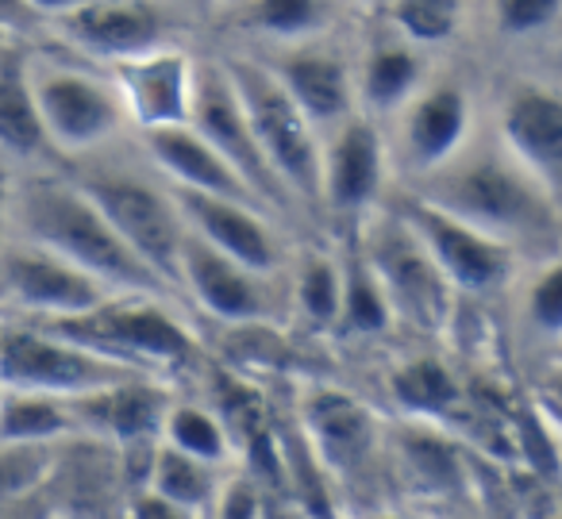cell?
Here are the masks:
<instances>
[{"mask_svg":"<svg viewBox=\"0 0 562 519\" xmlns=\"http://www.w3.org/2000/svg\"><path fill=\"white\" fill-rule=\"evenodd\" d=\"M408 193L501 239L528 266L562 250V208L516 162V155L497 139L490 120L477 124V132L451 162L408 185Z\"/></svg>","mask_w":562,"mask_h":519,"instance_id":"6da1fadb","label":"cell"},{"mask_svg":"<svg viewBox=\"0 0 562 519\" xmlns=\"http://www.w3.org/2000/svg\"><path fill=\"white\" fill-rule=\"evenodd\" d=\"M50 24L78 55L97 58L104 66L162 47H186L181 35L189 32L178 0H97L86 9L55 16Z\"/></svg>","mask_w":562,"mask_h":519,"instance_id":"2e32d148","label":"cell"},{"mask_svg":"<svg viewBox=\"0 0 562 519\" xmlns=\"http://www.w3.org/2000/svg\"><path fill=\"white\" fill-rule=\"evenodd\" d=\"M189 124L220 150V158L239 173L243 185L258 196V204L270 216H278L281 224L297 219V208H293V201L285 196L281 181L273 178L270 162H266L262 147H258L255 127H250L247 112H243V101L232 86V74H227L220 55L196 58V93H193V116H189Z\"/></svg>","mask_w":562,"mask_h":519,"instance_id":"5bb4252c","label":"cell"},{"mask_svg":"<svg viewBox=\"0 0 562 519\" xmlns=\"http://www.w3.org/2000/svg\"><path fill=\"white\" fill-rule=\"evenodd\" d=\"M347 235L355 239L370 273L382 285L397 327L420 335V339H443L451 331L454 316H459L462 301L436 266V258L428 255V247L420 242V235L413 232V224L397 212V204L385 196Z\"/></svg>","mask_w":562,"mask_h":519,"instance_id":"277c9868","label":"cell"},{"mask_svg":"<svg viewBox=\"0 0 562 519\" xmlns=\"http://www.w3.org/2000/svg\"><path fill=\"white\" fill-rule=\"evenodd\" d=\"M9 201H12V185L0 173V239H4V227H9ZM4 247V242H0Z\"/></svg>","mask_w":562,"mask_h":519,"instance_id":"60d3db41","label":"cell"},{"mask_svg":"<svg viewBox=\"0 0 562 519\" xmlns=\"http://www.w3.org/2000/svg\"><path fill=\"white\" fill-rule=\"evenodd\" d=\"M224 477H227V470L209 465V462H196V458L181 454V450L166 447V442L158 439L155 458H150V470H147V485L143 488L158 493L162 500L178 504V508L193 511V516L209 519Z\"/></svg>","mask_w":562,"mask_h":519,"instance_id":"4dcf8cb0","label":"cell"},{"mask_svg":"<svg viewBox=\"0 0 562 519\" xmlns=\"http://www.w3.org/2000/svg\"><path fill=\"white\" fill-rule=\"evenodd\" d=\"M178 289L189 308L204 312L220 327H285L290 324V281L285 273H258L220 255L186 232L178 262Z\"/></svg>","mask_w":562,"mask_h":519,"instance_id":"9c48e42d","label":"cell"},{"mask_svg":"<svg viewBox=\"0 0 562 519\" xmlns=\"http://www.w3.org/2000/svg\"><path fill=\"white\" fill-rule=\"evenodd\" d=\"M70 435L78 424L66 400L0 385V447H50Z\"/></svg>","mask_w":562,"mask_h":519,"instance_id":"f546056e","label":"cell"},{"mask_svg":"<svg viewBox=\"0 0 562 519\" xmlns=\"http://www.w3.org/2000/svg\"><path fill=\"white\" fill-rule=\"evenodd\" d=\"M513 327L516 339L536 362L554 354L562 342V250L524 266L513 285Z\"/></svg>","mask_w":562,"mask_h":519,"instance_id":"83f0119b","label":"cell"},{"mask_svg":"<svg viewBox=\"0 0 562 519\" xmlns=\"http://www.w3.org/2000/svg\"><path fill=\"white\" fill-rule=\"evenodd\" d=\"M273 519H278V504H273Z\"/></svg>","mask_w":562,"mask_h":519,"instance_id":"ee69618b","label":"cell"},{"mask_svg":"<svg viewBox=\"0 0 562 519\" xmlns=\"http://www.w3.org/2000/svg\"><path fill=\"white\" fill-rule=\"evenodd\" d=\"M127 519H201V516L162 500V496L150 493V488H135L132 500H127Z\"/></svg>","mask_w":562,"mask_h":519,"instance_id":"74e56055","label":"cell"},{"mask_svg":"<svg viewBox=\"0 0 562 519\" xmlns=\"http://www.w3.org/2000/svg\"><path fill=\"white\" fill-rule=\"evenodd\" d=\"M258 55L278 86L293 97L308 124L316 132H328L339 120L359 112V97H355V47L336 43V35H321V40L293 43V47L278 50H250Z\"/></svg>","mask_w":562,"mask_h":519,"instance_id":"ac0fdd59","label":"cell"},{"mask_svg":"<svg viewBox=\"0 0 562 519\" xmlns=\"http://www.w3.org/2000/svg\"><path fill=\"white\" fill-rule=\"evenodd\" d=\"M109 78L124 101L127 124L139 132L178 127L193 116L196 58L186 47H162L150 55L109 66Z\"/></svg>","mask_w":562,"mask_h":519,"instance_id":"44dd1931","label":"cell"},{"mask_svg":"<svg viewBox=\"0 0 562 519\" xmlns=\"http://www.w3.org/2000/svg\"><path fill=\"white\" fill-rule=\"evenodd\" d=\"M9 224L24 242L50 250L66 258L70 266L86 270L112 293H143V296H178L166 289V281L120 239V232L109 224L97 201L66 178H27L24 185L12 189ZM181 304V301H178Z\"/></svg>","mask_w":562,"mask_h":519,"instance_id":"7a4b0ae2","label":"cell"},{"mask_svg":"<svg viewBox=\"0 0 562 519\" xmlns=\"http://www.w3.org/2000/svg\"><path fill=\"white\" fill-rule=\"evenodd\" d=\"M347 9H355L362 20H374V16H382V12L390 9V0H347Z\"/></svg>","mask_w":562,"mask_h":519,"instance_id":"ab89813d","label":"cell"},{"mask_svg":"<svg viewBox=\"0 0 562 519\" xmlns=\"http://www.w3.org/2000/svg\"><path fill=\"white\" fill-rule=\"evenodd\" d=\"M393 189L390 147L374 116L351 112L321 135V219L355 232Z\"/></svg>","mask_w":562,"mask_h":519,"instance_id":"8fae6325","label":"cell"},{"mask_svg":"<svg viewBox=\"0 0 562 519\" xmlns=\"http://www.w3.org/2000/svg\"><path fill=\"white\" fill-rule=\"evenodd\" d=\"M431 50L401 35L390 20H367V35L355 43V97L359 112L378 124L393 116L431 78Z\"/></svg>","mask_w":562,"mask_h":519,"instance_id":"7402d4cb","label":"cell"},{"mask_svg":"<svg viewBox=\"0 0 562 519\" xmlns=\"http://www.w3.org/2000/svg\"><path fill=\"white\" fill-rule=\"evenodd\" d=\"M220 58L232 74V86L273 178L297 208V219H321V132L308 124V116L258 55L235 47Z\"/></svg>","mask_w":562,"mask_h":519,"instance_id":"5b68a950","label":"cell"},{"mask_svg":"<svg viewBox=\"0 0 562 519\" xmlns=\"http://www.w3.org/2000/svg\"><path fill=\"white\" fill-rule=\"evenodd\" d=\"M385 465L416 500L451 504L470 493V454L454 431L424 419L385 424Z\"/></svg>","mask_w":562,"mask_h":519,"instance_id":"ffe728a7","label":"cell"},{"mask_svg":"<svg viewBox=\"0 0 562 519\" xmlns=\"http://www.w3.org/2000/svg\"><path fill=\"white\" fill-rule=\"evenodd\" d=\"M109 296L116 293L104 289L97 278H89L86 270L70 266L66 258L35 247V242L20 239L0 247V301H9L20 312H32L40 324L81 316Z\"/></svg>","mask_w":562,"mask_h":519,"instance_id":"d6986e66","label":"cell"},{"mask_svg":"<svg viewBox=\"0 0 562 519\" xmlns=\"http://www.w3.org/2000/svg\"><path fill=\"white\" fill-rule=\"evenodd\" d=\"M490 127L562 208V81L547 74L505 78L493 93Z\"/></svg>","mask_w":562,"mask_h":519,"instance_id":"9a60e30c","label":"cell"},{"mask_svg":"<svg viewBox=\"0 0 562 519\" xmlns=\"http://www.w3.org/2000/svg\"><path fill=\"white\" fill-rule=\"evenodd\" d=\"M385 388L405 419L439 424L447 431H459L470 411V388L462 385L459 370L436 350L397 358L385 373Z\"/></svg>","mask_w":562,"mask_h":519,"instance_id":"484cf974","label":"cell"},{"mask_svg":"<svg viewBox=\"0 0 562 519\" xmlns=\"http://www.w3.org/2000/svg\"><path fill=\"white\" fill-rule=\"evenodd\" d=\"M32 74L35 109L50 150L63 155H97L124 135L127 112L112 78L81 66H40Z\"/></svg>","mask_w":562,"mask_h":519,"instance_id":"7c38bea8","label":"cell"},{"mask_svg":"<svg viewBox=\"0 0 562 519\" xmlns=\"http://www.w3.org/2000/svg\"><path fill=\"white\" fill-rule=\"evenodd\" d=\"M139 150L173 189H193V193L235 196V201L258 204V196L243 185L239 173L220 158V150L212 147L193 124L139 132ZM258 208H262V204H258Z\"/></svg>","mask_w":562,"mask_h":519,"instance_id":"d4e9b609","label":"cell"},{"mask_svg":"<svg viewBox=\"0 0 562 519\" xmlns=\"http://www.w3.org/2000/svg\"><path fill=\"white\" fill-rule=\"evenodd\" d=\"M293 424L308 442L331 488L367 493L370 477L385 470V419L359 393L331 381H305L293 400Z\"/></svg>","mask_w":562,"mask_h":519,"instance_id":"ba28073f","label":"cell"},{"mask_svg":"<svg viewBox=\"0 0 562 519\" xmlns=\"http://www.w3.org/2000/svg\"><path fill=\"white\" fill-rule=\"evenodd\" d=\"M173 201H178L189 232L209 247H216L220 255L235 258L258 273L290 270L293 242L285 235V224L266 208L250 201H235V196L193 193V189H173Z\"/></svg>","mask_w":562,"mask_h":519,"instance_id":"e0dca14e","label":"cell"},{"mask_svg":"<svg viewBox=\"0 0 562 519\" xmlns=\"http://www.w3.org/2000/svg\"><path fill=\"white\" fill-rule=\"evenodd\" d=\"M24 4H32L35 12H43V16H66V12L74 9H86V4H97V0H24Z\"/></svg>","mask_w":562,"mask_h":519,"instance_id":"f35d334b","label":"cell"},{"mask_svg":"<svg viewBox=\"0 0 562 519\" xmlns=\"http://www.w3.org/2000/svg\"><path fill=\"white\" fill-rule=\"evenodd\" d=\"M0 339H4V327H0Z\"/></svg>","mask_w":562,"mask_h":519,"instance_id":"f6af8a7d","label":"cell"},{"mask_svg":"<svg viewBox=\"0 0 562 519\" xmlns=\"http://www.w3.org/2000/svg\"><path fill=\"white\" fill-rule=\"evenodd\" d=\"M273 496L250 477L247 470L232 465L216 493V504H212L209 519H273Z\"/></svg>","mask_w":562,"mask_h":519,"instance_id":"d590c367","label":"cell"},{"mask_svg":"<svg viewBox=\"0 0 562 519\" xmlns=\"http://www.w3.org/2000/svg\"><path fill=\"white\" fill-rule=\"evenodd\" d=\"M531 408L551 431L562 435V362H539L531 377Z\"/></svg>","mask_w":562,"mask_h":519,"instance_id":"8d00e7d4","label":"cell"},{"mask_svg":"<svg viewBox=\"0 0 562 519\" xmlns=\"http://www.w3.org/2000/svg\"><path fill=\"white\" fill-rule=\"evenodd\" d=\"M47 331L74 339L112 362L147 377H173L201 365V339L181 319V304L170 296L116 293L81 316L47 319Z\"/></svg>","mask_w":562,"mask_h":519,"instance_id":"3957f363","label":"cell"},{"mask_svg":"<svg viewBox=\"0 0 562 519\" xmlns=\"http://www.w3.org/2000/svg\"><path fill=\"white\" fill-rule=\"evenodd\" d=\"M347 0H220L216 24L239 35V50H278L336 35Z\"/></svg>","mask_w":562,"mask_h":519,"instance_id":"cb8c5ba5","label":"cell"},{"mask_svg":"<svg viewBox=\"0 0 562 519\" xmlns=\"http://www.w3.org/2000/svg\"><path fill=\"white\" fill-rule=\"evenodd\" d=\"M543 362H562V342L554 347V354H551V358H543Z\"/></svg>","mask_w":562,"mask_h":519,"instance_id":"7bdbcfd3","label":"cell"},{"mask_svg":"<svg viewBox=\"0 0 562 519\" xmlns=\"http://www.w3.org/2000/svg\"><path fill=\"white\" fill-rule=\"evenodd\" d=\"M390 201L397 204V212L420 235V242L436 258L443 278L451 281L459 301H493V296L513 293L516 278L528 266L513 247H505L493 235L470 227L467 219L436 208V204L408 193V189H393Z\"/></svg>","mask_w":562,"mask_h":519,"instance_id":"30bf717a","label":"cell"},{"mask_svg":"<svg viewBox=\"0 0 562 519\" xmlns=\"http://www.w3.org/2000/svg\"><path fill=\"white\" fill-rule=\"evenodd\" d=\"M0 147L20 158L50 147L40 124V109H35L32 74L20 58L0 66Z\"/></svg>","mask_w":562,"mask_h":519,"instance_id":"d6a6232c","label":"cell"},{"mask_svg":"<svg viewBox=\"0 0 562 519\" xmlns=\"http://www.w3.org/2000/svg\"><path fill=\"white\" fill-rule=\"evenodd\" d=\"M78 431L109 442V447H147L162 439L166 411L173 404V388L162 377H127L101 393L66 400Z\"/></svg>","mask_w":562,"mask_h":519,"instance_id":"603a6c76","label":"cell"},{"mask_svg":"<svg viewBox=\"0 0 562 519\" xmlns=\"http://www.w3.org/2000/svg\"><path fill=\"white\" fill-rule=\"evenodd\" d=\"M97 208L109 216V224L120 232V239L166 281L173 296L181 301L178 289V262H181V242H186V219L173 201V189L155 166H97V170L74 178ZM186 304V301H181Z\"/></svg>","mask_w":562,"mask_h":519,"instance_id":"8992f818","label":"cell"},{"mask_svg":"<svg viewBox=\"0 0 562 519\" xmlns=\"http://www.w3.org/2000/svg\"><path fill=\"white\" fill-rule=\"evenodd\" d=\"M559 493H562V485H559Z\"/></svg>","mask_w":562,"mask_h":519,"instance_id":"bcb514c9","label":"cell"},{"mask_svg":"<svg viewBox=\"0 0 562 519\" xmlns=\"http://www.w3.org/2000/svg\"><path fill=\"white\" fill-rule=\"evenodd\" d=\"M351 239V235H347ZM397 331V319L385 301L382 285L370 273L367 258L359 255L355 239L344 247V304H339V324L331 339L339 342H382Z\"/></svg>","mask_w":562,"mask_h":519,"instance_id":"f1b7e54d","label":"cell"},{"mask_svg":"<svg viewBox=\"0 0 562 519\" xmlns=\"http://www.w3.org/2000/svg\"><path fill=\"white\" fill-rule=\"evenodd\" d=\"M278 519H308V516H301L297 508H290V504H281V500H278Z\"/></svg>","mask_w":562,"mask_h":519,"instance_id":"b9f144b4","label":"cell"},{"mask_svg":"<svg viewBox=\"0 0 562 519\" xmlns=\"http://www.w3.org/2000/svg\"><path fill=\"white\" fill-rule=\"evenodd\" d=\"M382 20H390L401 35H408L413 43L436 55L462 35L467 0H390Z\"/></svg>","mask_w":562,"mask_h":519,"instance_id":"836d02e7","label":"cell"},{"mask_svg":"<svg viewBox=\"0 0 562 519\" xmlns=\"http://www.w3.org/2000/svg\"><path fill=\"white\" fill-rule=\"evenodd\" d=\"M290 327H301L316 339H331L344 304V250L321 247H293L290 270Z\"/></svg>","mask_w":562,"mask_h":519,"instance_id":"4316f807","label":"cell"},{"mask_svg":"<svg viewBox=\"0 0 562 519\" xmlns=\"http://www.w3.org/2000/svg\"><path fill=\"white\" fill-rule=\"evenodd\" d=\"M127 377H147L74 339L47 331V327H4L0 339V385L27 388V393L78 400V396L101 393Z\"/></svg>","mask_w":562,"mask_h":519,"instance_id":"4fadbf2b","label":"cell"},{"mask_svg":"<svg viewBox=\"0 0 562 519\" xmlns=\"http://www.w3.org/2000/svg\"><path fill=\"white\" fill-rule=\"evenodd\" d=\"M162 442L181 450V454L196 458V462L220 465V470H232L235 465L232 431H227L224 416L204 400H181V396H173L162 424Z\"/></svg>","mask_w":562,"mask_h":519,"instance_id":"1f68e13d","label":"cell"},{"mask_svg":"<svg viewBox=\"0 0 562 519\" xmlns=\"http://www.w3.org/2000/svg\"><path fill=\"white\" fill-rule=\"evenodd\" d=\"M482 9L497 47H528L562 24V0H485Z\"/></svg>","mask_w":562,"mask_h":519,"instance_id":"e575fe53","label":"cell"},{"mask_svg":"<svg viewBox=\"0 0 562 519\" xmlns=\"http://www.w3.org/2000/svg\"><path fill=\"white\" fill-rule=\"evenodd\" d=\"M482 124L470 81L454 70H431V78L382 124L393 178L401 189L416 185L443 162H451Z\"/></svg>","mask_w":562,"mask_h":519,"instance_id":"52a82bcc","label":"cell"}]
</instances>
